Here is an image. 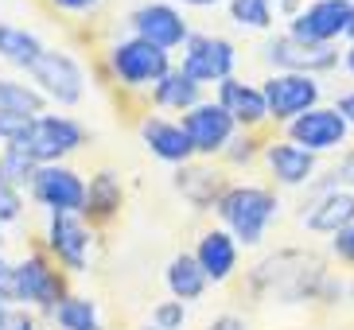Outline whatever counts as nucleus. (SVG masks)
<instances>
[{
  "label": "nucleus",
  "instance_id": "5701e85b",
  "mask_svg": "<svg viewBox=\"0 0 354 330\" xmlns=\"http://www.w3.org/2000/svg\"><path fill=\"white\" fill-rule=\"evenodd\" d=\"M39 55H43V47H39V39H35L32 31L0 20V59L12 62V66H24V70H28V66H32Z\"/></svg>",
  "mask_w": 354,
  "mask_h": 330
},
{
  "label": "nucleus",
  "instance_id": "9b49d317",
  "mask_svg": "<svg viewBox=\"0 0 354 330\" xmlns=\"http://www.w3.org/2000/svg\"><path fill=\"white\" fill-rule=\"evenodd\" d=\"M265 59L277 66V74H312L319 78L323 70H335L339 66V51L335 47H319V43H304L296 35H277V39L265 47Z\"/></svg>",
  "mask_w": 354,
  "mask_h": 330
},
{
  "label": "nucleus",
  "instance_id": "c03bdc74",
  "mask_svg": "<svg viewBox=\"0 0 354 330\" xmlns=\"http://www.w3.org/2000/svg\"><path fill=\"white\" fill-rule=\"evenodd\" d=\"M4 307H12V303H0V311H4Z\"/></svg>",
  "mask_w": 354,
  "mask_h": 330
},
{
  "label": "nucleus",
  "instance_id": "7c9ffc66",
  "mask_svg": "<svg viewBox=\"0 0 354 330\" xmlns=\"http://www.w3.org/2000/svg\"><path fill=\"white\" fill-rule=\"evenodd\" d=\"M20 214H24L20 186L8 183V179H0V226H4V222H16Z\"/></svg>",
  "mask_w": 354,
  "mask_h": 330
},
{
  "label": "nucleus",
  "instance_id": "ea45409f",
  "mask_svg": "<svg viewBox=\"0 0 354 330\" xmlns=\"http://www.w3.org/2000/svg\"><path fill=\"white\" fill-rule=\"evenodd\" d=\"M183 4H191V8H210V4H222V0H183Z\"/></svg>",
  "mask_w": 354,
  "mask_h": 330
},
{
  "label": "nucleus",
  "instance_id": "c85d7f7f",
  "mask_svg": "<svg viewBox=\"0 0 354 330\" xmlns=\"http://www.w3.org/2000/svg\"><path fill=\"white\" fill-rule=\"evenodd\" d=\"M183 322H187V303L179 300H164L152 311V327L156 330H183Z\"/></svg>",
  "mask_w": 354,
  "mask_h": 330
},
{
  "label": "nucleus",
  "instance_id": "c9c22d12",
  "mask_svg": "<svg viewBox=\"0 0 354 330\" xmlns=\"http://www.w3.org/2000/svg\"><path fill=\"white\" fill-rule=\"evenodd\" d=\"M207 330H250V322L238 319V315H218V319L210 322Z\"/></svg>",
  "mask_w": 354,
  "mask_h": 330
},
{
  "label": "nucleus",
  "instance_id": "2f4dec72",
  "mask_svg": "<svg viewBox=\"0 0 354 330\" xmlns=\"http://www.w3.org/2000/svg\"><path fill=\"white\" fill-rule=\"evenodd\" d=\"M0 330H39V327L24 307H4L0 311Z\"/></svg>",
  "mask_w": 354,
  "mask_h": 330
},
{
  "label": "nucleus",
  "instance_id": "4468645a",
  "mask_svg": "<svg viewBox=\"0 0 354 330\" xmlns=\"http://www.w3.org/2000/svg\"><path fill=\"white\" fill-rule=\"evenodd\" d=\"M47 249L63 260L71 272L90 269V249H94V233L82 222V214H51L47 222Z\"/></svg>",
  "mask_w": 354,
  "mask_h": 330
},
{
  "label": "nucleus",
  "instance_id": "a19ab883",
  "mask_svg": "<svg viewBox=\"0 0 354 330\" xmlns=\"http://www.w3.org/2000/svg\"><path fill=\"white\" fill-rule=\"evenodd\" d=\"M343 66H346V70H351V74H354V43H351V51H346V55H343Z\"/></svg>",
  "mask_w": 354,
  "mask_h": 330
},
{
  "label": "nucleus",
  "instance_id": "f3484780",
  "mask_svg": "<svg viewBox=\"0 0 354 330\" xmlns=\"http://www.w3.org/2000/svg\"><path fill=\"white\" fill-rule=\"evenodd\" d=\"M315 159L319 155L304 152L300 144H292V140H272L265 144V164H269L272 179L281 186H304L315 179Z\"/></svg>",
  "mask_w": 354,
  "mask_h": 330
},
{
  "label": "nucleus",
  "instance_id": "4be33fe9",
  "mask_svg": "<svg viewBox=\"0 0 354 330\" xmlns=\"http://www.w3.org/2000/svg\"><path fill=\"white\" fill-rule=\"evenodd\" d=\"M167 291L176 295L179 303H191V300H198L203 291H207V272L198 269V260H195V253H179V257H171V264H167Z\"/></svg>",
  "mask_w": 354,
  "mask_h": 330
},
{
  "label": "nucleus",
  "instance_id": "dca6fc26",
  "mask_svg": "<svg viewBox=\"0 0 354 330\" xmlns=\"http://www.w3.org/2000/svg\"><path fill=\"white\" fill-rule=\"evenodd\" d=\"M140 140H145V148L156 159H164V164H191V155H195V144H191L187 128L179 121H164V117H148L145 124H140Z\"/></svg>",
  "mask_w": 354,
  "mask_h": 330
},
{
  "label": "nucleus",
  "instance_id": "1a4fd4ad",
  "mask_svg": "<svg viewBox=\"0 0 354 330\" xmlns=\"http://www.w3.org/2000/svg\"><path fill=\"white\" fill-rule=\"evenodd\" d=\"M86 191L90 186L82 183V175L71 171V167H63V164L39 167L32 179L35 202H43L51 214H86Z\"/></svg>",
  "mask_w": 354,
  "mask_h": 330
},
{
  "label": "nucleus",
  "instance_id": "423d86ee",
  "mask_svg": "<svg viewBox=\"0 0 354 330\" xmlns=\"http://www.w3.org/2000/svg\"><path fill=\"white\" fill-rule=\"evenodd\" d=\"M346 136H351V121L339 113V105H315L312 113L296 117L288 124V140L312 155L346 148Z\"/></svg>",
  "mask_w": 354,
  "mask_h": 330
},
{
  "label": "nucleus",
  "instance_id": "a878e982",
  "mask_svg": "<svg viewBox=\"0 0 354 330\" xmlns=\"http://www.w3.org/2000/svg\"><path fill=\"white\" fill-rule=\"evenodd\" d=\"M51 319L63 330H102V322H97V303L86 300V295H66L51 311Z\"/></svg>",
  "mask_w": 354,
  "mask_h": 330
},
{
  "label": "nucleus",
  "instance_id": "37998d69",
  "mask_svg": "<svg viewBox=\"0 0 354 330\" xmlns=\"http://www.w3.org/2000/svg\"><path fill=\"white\" fill-rule=\"evenodd\" d=\"M140 330H156V327H152V322H148V327H140Z\"/></svg>",
  "mask_w": 354,
  "mask_h": 330
},
{
  "label": "nucleus",
  "instance_id": "f8f14e48",
  "mask_svg": "<svg viewBox=\"0 0 354 330\" xmlns=\"http://www.w3.org/2000/svg\"><path fill=\"white\" fill-rule=\"evenodd\" d=\"M129 23H133L136 39H148L152 47H160L167 55L176 51V47H187V39H191L183 12L171 8V4H140L129 16Z\"/></svg>",
  "mask_w": 354,
  "mask_h": 330
},
{
  "label": "nucleus",
  "instance_id": "2eb2a0df",
  "mask_svg": "<svg viewBox=\"0 0 354 330\" xmlns=\"http://www.w3.org/2000/svg\"><path fill=\"white\" fill-rule=\"evenodd\" d=\"M300 222H304V229H312V233H331V237H339L343 229L354 226V191H343V186L323 191L312 206L304 210Z\"/></svg>",
  "mask_w": 354,
  "mask_h": 330
},
{
  "label": "nucleus",
  "instance_id": "e433bc0d",
  "mask_svg": "<svg viewBox=\"0 0 354 330\" xmlns=\"http://www.w3.org/2000/svg\"><path fill=\"white\" fill-rule=\"evenodd\" d=\"M55 8H63V12H90V8H97L102 0H51Z\"/></svg>",
  "mask_w": 354,
  "mask_h": 330
},
{
  "label": "nucleus",
  "instance_id": "9d476101",
  "mask_svg": "<svg viewBox=\"0 0 354 330\" xmlns=\"http://www.w3.org/2000/svg\"><path fill=\"white\" fill-rule=\"evenodd\" d=\"M234 62H238V51L222 35H191L183 47V74H191L198 86H222L226 78H234Z\"/></svg>",
  "mask_w": 354,
  "mask_h": 330
},
{
  "label": "nucleus",
  "instance_id": "aec40b11",
  "mask_svg": "<svg viewBox=\"0 0 354 330\" xmlns=\"http://www.w3.org/2000/svg\"><path fill=\"white\" fill-rule=\"evenodd\" d=\"M176 186L183 191V198H187L195 210L218 206V198L230 191V186H222L218 171H210V167H191V164H183L176 171Z\"/></svg>",
  "mask_w": 354,
  "mask_h": 330
},
{
  "label": "nucleus",
  "instance_id": "39448f33",
  "mask_svg": "<svg viewBox=\"0 0 354 330\" xmlns=\"http://www.w3.org/2000/svg\"><path fill=\"white\" fill-rule=\"evenodd\" d=\"M261 90H265V101H269V117L284 124L312 113L323 97L319 78H312V74H269L261 82Z\"/></svg>",
  "mask_w": 354,
  "mask_h": 330
},
{
  "label": "nucleus",
  "instance_id": "72a5a7b5",
  "mask_svg": "<svg viewBox=\"0 0 354 330\" xmlns=\"http://www.w3.org/2000/svg\"><path fill=\"white\" fill-rule=\"evenodd\" d=\"M0 303H16V264L0 257Z\"/></svg>",
  "mask_w": 354,
  "mask_h": 330
},
{
  "label": "nucleus",
  "instance_id": "a211bd4d",
  "mask_svg": "<svg viewBox=\"0 0 354 330\" xmlns=\"http://www.w3.org/2000/svg\"><path fill=\"white\" fill-rule=\"evenodd\" d=\"M195 260L198 269L207 272L210 284L230 280L234 269H238V241H234V233L230 229H207L195 245Z\"/></svg>",
  "mask_w": 354,
  "mask_h": 330
},
{
  "label": "nucleus",
  "instance_id": "cd10ccee",
  "mask_svg": "<svg viewBox=\"0 0 354 330\" xmlns=\"http://www.w3.org/2000/svg\"><path fill=\"white\" fill-rule=\"evenodd\" d=\"M35 171H39V164L28 155V148H24V144H4V148H0V179L24 186V183H32V179H35Z\"/></svg>",
  "mask_w": 354,
  "mask_h": 330
},
{
  "label": "nucleus",
  "instance_id": "20e7f679",
  "mask_svg": "<svg viewBox=\"0 0 354 330\" xmlns=\"http://www.w3.org/2000/svg\"><path fill=\"white\" fill-rule=\"evenodd\" d=\"M86 140V128L78 121H71V117L63 113H43L32 121V133H28V140H20L24 148H28V155H32L39 167L47 164H59L63 155L78 152Z\"/></svg>",
  "mask_w": 354,
  "mask_h": 330
},
{
  "label": "nucleus",
  "instance_id": "79ce46f5",
  "mask_svg": "<svg viewBox=\"0 0 354 330\" xmlns=\"http://www.w3.org/2000/svg\"><path fill=\"white\" fill-rule=\"evenodd\" d=\"M346 39L354 43V0H351V31H346Z\"/></svg>",
  "mask_w": 354,
  "mask_h": 330
},
{
  "label": "nucleus",
  "instance_id": "473e14b6",
  "mask_svg": "<svg viewBox=\"0 0 354 330\" xmlns=\"http://www.w3.org/2000/svg\"><path fill=\"white\" fill-rule=\"evenodd\" d=\"M226 155L234 159V164H250L253 155H257V140H250V136H234L226 148Z\"/></svg>",
  "mask_w": 354,
  "mask_h": 330
},
{
  "label": "nucleus",
  "instance_id": "393cba45",
  "mask_svg": "<svg viewBox=\"0 0 354 330\" xmlns=\"http://www.w3.org/2000/svg\"><path fill=\"white\" fill-rule=\"evenodd\" d=\"M43 97L35 86L16 82V78H0V113H16V117H43Z\"/></svg>",
  "mask_w": 354,
  "mask_h": 330
},
{
  "label": "nucleus",
  "instance_id": "ddd939ff",
  "mask_svg": "<svg viewBox=\"0 0 354 330\" xmlns=\"http://www.w3.org/2000/svg\"><path fill=\"white\" fill-rule=\"evenodd\" d=\"M183 128H187L191 144H195V155H214V152H226L234 133H238V121L222 109L218 101H203L195 105L191 113H183Z\"/></svg>",
  "mask_w": 354,
  "mask_h": 330
},
{
  "label": "nucleus",
  "instance_id": "7ed1b4c3",
  "mask_svg": "<svg viewBox=\"0 0 354 330\" xmlns=\"http://www.w3.org/2000/svg\"><path fill=\"white\" fill-rule=\"evenodd\" d=\"M28 78L35 82V90L43 97H51L59 105H78L86 97V70L71 59L66 51H47L28 66Z\"/></svg>",
  "mask_w": 354,
  "mask_h": 330
},
{
  "label": "nucleus",
  "instance_id": "58836bf2",
  "mask_svg": "<svg viewBox=\"0 0 354 330\" xmlns=\"http://www.w3.org/2000/svg\"><path fill=\"white\" fill-rule=\"evenodd\" d=\"M339 113H343L346 121H351V128H354V90H351V93H343V97H339Z\"/></svg>",
  "mask_w": 354,
  "mask_h": 330
},
{
  "label": "nucleus",
  "instance_id": "f03ea898",
  "mask_svg": "<svg viewBox=\"0 0 354 330\" xmlns=\"http://www.w3.org/2000/svg\"><path fill=\"white\" fill-rule=\"evenodd\" d=\"M109 70H113V78L121 86H129V90H145V86H156L160 78L171 74L176 66H171V55L167 51L152 47L148 39L129 35V39H121V43L109 47Z\"/></svg>",
  "mask_w": 354,
  "mask_h": 330
},
{
  "label": "nucleus",
  "instance_id": "f257e3e1",
  "mask_svg": "<svg viewBox=\"0 0 354 330\" xmlns=\"http://www.w3.org/2000/svg\"><path fill=\"white\" fill-rule=\"evenodd\" d=\"M218 217L222 226L234 233V241L238 245H261V237H265V229L277 222V214H281V202H277V195L272 191H265V186H230L226 195L218 198Z\"/></svg>",
  "mask_w": 354,
  "mask_h": 330
},
{
  "label": "nucleus",
  "instance_id": "bb28decb",
  "mask_svg": "<svg viewBox=\"0 0 354 330\" xmlns=\"http://www.w3.org/2000/svg\"><path fill=\"white\" fill-rule=\"evenodd\" d=\"M230 20L250 31H269L277 20L272 0H230Z\"/></svg>",
  "mask_w": 354,
  "mask_h": 330
},
{
  "label": "nucleus",
  "instance_id": "c756f323",
  "mask_svg": "<svg viewBox=\"0 0 354 330\" xmlns=\"http://www.w3.org/2000/svg\"><path fill=\"white\" fill-rule=\"evenodd\" d=\"M35 117H16V113H0V144H20L28 140Z\"/></svg>",
  "mask_w": 354,
  "mask_h": 330
},
{
  "label": "nucleus",
  "instance_id": "4c0bfd02",
  "mask_svg": "<svg viewBox=\"0 0 354 330\" xmlns=\"http://www.w3.org/2000/svg\"><path fill=\"white\" fill-rule=\"evenodd\" d=\"M272 8L281 12V16H300V8H304V0H272Z\"/></svg>",
  "mask_w": 354,
  "mask_h": 330
},
{
  "label": "nucleus",
  "instance_id": "f704fd0d",
  "mask_svg": "<svg viewBox=\"0 0 354 330\" xmlns=\"http://www.w3.org/2000/svg\"><path fill=\"white\" fill-rule=\"evenodd\" d=\"M331 249L346 260V264H354V226H351V229H343L339 237H331Z\"/></svg>",
  "mask_w": 354,
  "mask_h": 330
},
{
  "label": "nucleus",
  "instance_id": "a18cd8bd",
  "mask_svg": "<svg viewBox=\"0 0 354 330\" xmlns=\"http://www.w3.org/2000/svg\"><path fill=\"white\" fill-rule=\"evenodd\" d=\"M351 183H354V175H351Z\"/></svg>",
  "mask_w": 354,
  "mask_h": 330
},
{
  "label": "nucleus",
  "instance_id": "6e6552de",
  "mask_svg": "<svg viewBox=\"0 0 354 330\" xmlns=\"http://www.w3.org/2000/svg\"><path fill=\"white\" fill-rule=\"evenodd\" d=\"M63 300H66V291H63L59 269H51V260L43 257V253H28L16 264V303L55 311Z\"/></svg>",
  "mask_w": 354,
  "mask_h": 330
},
{
  "label": "nucleus",
  "instance_id": "0eeeda50",
  "mask_svg": "<svg viewBox=\"0 0 354 330\" xmlns=\"http://www.w3.org/2000/svg\"><path fill=\"white\" fill-rule=\"evenodd\" d=\"M346 31H351V0H312L300 8V16L288 20V35L319 47H335Z\"/></svg>",
  "mask_w": 354,
  "mask_h": 330
},
{
  "label": "nucleus",
  "instance_id": "6ab92c4d",
  "mask_svg": "<svg viewBox=\"0 0 354 330\" xmlns=\"http://www.w3.org/2000/svg\"><path fill=\"white\" fill-rule=\"evenodd\" d=\"M218 105L238 124H245V128H253V124H261V121H269V101H265V90H261V86L241 82V78H226V82L218 86Z\"/></svg>",
  "mask_w": 354,
  "mask_h": 330
},
{
  "label": "nucleus",
  "instance_id": "b1692460",
  "mask_svg": "<svg viewBox=\"0 0 354 330\" xmlns=\"http://www.w3.org/2000/svg\"><path fill=\"white\" fill-rule=\"evenodd\" d=\"M117 210H121V179L117 171H97L86 191V214L102 222V217H113Z\"/></svg>",
  "mask_w": 354,
  "mask_h": 330
},
{
  "label": "nucleus",
  "instance_id": "412c9836",
  "mask_svg": "<svg viewBox=\"0 0 354 330\" xmlns=\"http://www.w3.org/2000/svg\"><path fill=\"white\" fill-rule=\"evenodd\" d=\"M152 101L160 105V109H176V113H191L195 105H203V86L191 78V74H183V66L171 74H164L156 86H152Z\"/></svg>",
  "mask_w": 354,
  "mask_h": 330
}]
</instances>
